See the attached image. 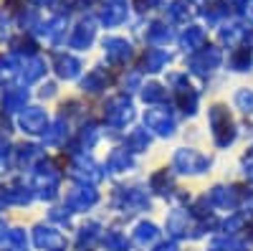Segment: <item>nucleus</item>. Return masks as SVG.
Here are the masks:
<instances>
[{
  "mask_svg": "<svg viewBox=\"0 0 253 251\" xmlns=\"http://www.w3.org/2000/svg\"><path fill=\"white\" fill-rule=\"evenodd\" d=\"M114 205L124 213H134V211H142L147 205V196L142 191H119L117 198H114Z\"/></svg>",
  "mask_w": 253,
  "mask_h": 251,
  "instance_id": "nucleus-6",
  "label": "nucleus"
},
{
  "mask_svg": "<svg viewBox=\"0 0 253 251\" xmlns=\"http://www.w3.org/2000/svg\"><path fill=\"white\" fill-rule=\"evenodd\" d=\"M218 249H225V251H243V244H238L236 239H223V241H218Z\"/></svg>",
  "mask_w": 253,
  "mask_h": 251,
  "instance_id": "nucleus-26",
  "label": "nucleus"
},
{
  "mask_svg": "<svg viewBox=\"0 0 253 251\" xmlns=\"http://www.w3.org/2000/svg\"><path fill=\"white\" fill-rule=\"evenodd\" d=\"M104 246H107L109 251H129V241H126V236L119 234V231H107Z\"/></svg>",
  "mask_w": 253,
  "mask_h": 251,
  "instance_id": "nucleus-16",
  "label": "nucleus"
},
{
  "mask_svg": "<svg viewBox=\"0 0 253 251\" xmlns=\"http://www.w3.org/2000/svg\"><path fill=\"white\" fill-rule=\"evenodd\" d=\"M162 64H165V53H160V51H155V53H150V56L144 58L147 71H160V69H162Z\"/></svg>",
  "mask_w": 253,
  "mask_h": 251,
  "instance_id": "nucleus-22",
  "label": "nucleus"
},
{
  "mask_svg": "<svg viewBox=\"0 0 253 251\" xmlns=\"http://www.w3.org/2000/svg\"><path fill=\"white\" fill-rule=\"evenodd\" d=\"M150 148V135H147V130H134L129 135V140H126V150L129 152H142Z\"/></svg>",
  "mask_w": 253,
  "mask_h": 251,
  "instance_id": "nucleus-14",
  "label": "nucleus"
},
{
  "mask_svg": "<svg viewBox=\"0 0 253 251\" xmlns=\"http://www.w3.org/2000/svg\"><path fill=\"white\" fill-rule=\"evenodd\" d=\"M107 53L112 61H124L126 56H129V46L124 44V41H109L107 44Z\"/></svg>",
  "mask_w": 253,
  "mask_h": 251,
  "instance_id": "nucleus-18",
  "label": "nucleus"
},
{
  "mask_svg": "<svg viewBox=\"0 0 253 251\" xmlns=\"http://www.w3.org/2000/svg\"><path fill=\"white\" fill-rule=\"evenodd\" d=\"M172 165H175V170H177V173H190V175H195V173L208 170L210 160H208L205 155H200L198 150H187V148H182V150L175 152Z\"/></svg>",
  "mask_w": 253,
  "mask_h": 251,
  "instance_id": "nucleus-2",
  "label": "nucleus"
},
{
  "mask_svg": "<svg viewBox=\"0 0 253 251\" xmlns=\"http://www.w3.org/2000/svg\"><path fill=\"white\" fill-rule=\"evenodd\" d=\"M36 239H38V246H53V249H61V246H63V239H61L58 234H53V231H43V228H38Z\"/></svg>",
  "mask_w": 253,
  "mask_h": 251,
  "instance_id": "nucleus-19",
  "label": "nucleus"
},
{
  "mask_svg": "<svg viewBox=\"0 0 253 251\" xmlns=\"http://www.w3.org/2000/svg\"><path fill=\"white\" fill-rule=\"evenodd\" d=\"M107 165H109V170H112V173H124V170H129L134 162H132L129 150H114V152L109 155Z\"/></svg>",
  "mask_w": 253,
  "mask_h": 251,
  "instance_id": "nucleus-10",
  "label": "nucleus"
},
{
  "mask_svg": "<svg viewBox=\"0 0 253 251\" xmlns=\"http://www.w3.org/2000/svg\"><path fill=\"white\" fill-rule=\"evenodd\" d=\"M96 201H99L96 191H91V188H86V185H81V188H76V191L69 193V205L76 208V211H84V208L94 205Z\"/></svg>",
  "mask_w": 253,
  "mask_h": 251,
  "instance_id": "nucleus-8",
  "label": "nucleus"
},
{
  "mask_svg": "<svg viewBox=\"0 0 253 251\" xmlns=\"http://www.w3.org/2000/svg\"><path fill=\"white\" fill-rule=\"evenodd\" d=\"M200 38H203V33H200V31H190V33L182 38V44H185L187 49H193V46H198V44H200Z\"/></svg>",
  "mask_w": 253,
  "mask_h": 251,
  "instance_id": "nucleus-27",
  "label": "nucleus"
},
{
  "mask_svg": "<svg viewBox=\"0 0 253 251\" xmlns=\"http://www.w3.org/2000/svg\"><path fill=\"white\" fill-rule=\"evenodd\" d=\"M43 124H46V114L43 112H38V109H31L23 114V127L28 132H41L43 130Z\"/></svg>",
  "mask_w": 253,
  "mask_h": 251,
  "instance_id": "nucleus-15",
  "label": "nucleus"
},
{
  "mask_svg": "<svg viewBox=\"0 0 253 251\" xmlns=\"http://www.w3.org/2000/svg\"><path fill=\"white\" fill-rule=\"evenodd\" d=\"M210 130H213V137H215L218 148H228V145L236 140L233 119H230L228 109H223V107H213V109H210Z\"/></svg>",
  "mask_w": 253,
  "mask_h": 251,
  "instance_id": "nucleus-1",
  "label": "nucleus"
},
{
  "mask_svg": "<svg viewBox=\"0 0 253 251\" xmlns=\"http://www.w3.org/2000/svg\"><path fill=\"white\" fill-rule=\"evenodd\" d=\"M142 97H144V101H162L165 99V89L157 87V84H150V87H144Z\"/></svg>",
  "mask_w": 253,
  "mask_h": 251,
  "instance_id": "nucleus-21",
  "label": "nucleus"
},
{
  "mask_svg": "<svg viewBox=\"0 0 253 251\" xmlns=\"http://www.w3.org/2000/svg\"><path fill=\"white\" fill-rule=\"evenodd\" d=\"M236 104H238V107L243 109V112H251L253 109V94L251 92H238V97H236Z\"/></svg>",
  "mask_w": 253,
  "mask_h": 251,
  "instance_id": "nucleus-24",
  "label": "nucleus"
},
{
  "mask_svg": "<svg viewBox=\"0 0 253 251\" xmlns=\"http://www.w3.org/2000/svg\"><path fill=\"white\" fill-rule=\"evenodd\" d=\"M213 251H220V249H213Z\"/></svg>",
  "mask_w": 253,
  "mask_h": 251,
  "instance_id": "nucleus-31",
  "label": "nucleus"
},
{
  "mask_svg": "<svg viewBox=\"0 0 253 251\" xmlns=\"http://www.w3.org/2000/svg\"><path fill=\"white\" fill-rule=\"evenodd\" d=\"M246 198V191L243 188H213L210 191V203L218 205V208H233L238 205V201Z\"/></svg>",
  "mask_w": 253,
  "mask_h": 251,
  "instance_id": "nucleus-5",
  "label": "nucleus"
},
{
  "mask_svg": "<svg viewBox=\"0 0 253 251\" xmlns=\"http://www.w3.org/2000/svg\"><path fill=\"white\" fill-rule=\"evenodd\" d=\"M246 178L253 183V162H248V165H246Z\"/></svg>",
  "mask_w": 253,
  "mask_h": 251,
  "instance_id": "nucleus-29",
  "label": "nucleus"
},
{
  "mask_svg": "<svg viewBox=\"0 0 253 251\" xmlns=\"http://www.w3.org/2000/svg\"><path fill=\"white\" fill-rule=\"evenodd\" d=\"M134 119V107L126 97H114L107 104V122L114 124V127H124L126 122Z\"/></svg>",
  "mask_w": 253,
  "mask_h": 251,
  "instance_id": "nucleus-3",
  "label": "nucleus"
},
{
  "mask_svg": "<svg viewBox=\"0 0 253 251\" xmlns=\"http://www.w3.org/2000/svg\"><path fill=\"white\" fill-rule=\"evenodd\" d=\"M246 231H248V239L253 241V226H248V228H246Z\"/></svg>",
  "mask_w": 253,
  "mask_h": 251,
  "instance_id": "nucleus-30",
  "label": "nucleus"
},
{
  "mask_svg": "<svg viewBox=\"0 0 253 251\" xmlns=\"http://www.w3.org/2000/svg\"><path fill=\"white\" fill-rule=\"evenodd\" d=\"M177 104L185 114H193L198 109V94L190 89V87H180L177 89Z\"/></svg>",
  "mask_w": 253,
  "mask_h": 251,
  "instance_id": "nucleus-12",
  "label": "nucleus"
},
{
  "mask_svg": "<svg viewBox=\"0 0 253 251\" xmlns=\"http://www.w3.org/2000/svg\"><path fill=\"white\" fill-rule=\"evenodd\" d=\"M248 64H251V53H248V51H241V53L233 58V66H236L238 71H243Z\"/></svg>",
  "mask_w": 253,
  "mask_h": 251,
  "instance_id": "nucleus-25",
  "label": "nucleus"
},
{
  "mask_svg": "<svg viewBox=\"0 0 253 251\" xmlns=\"http://www.w3.org/2000/svg\"><path fill=\"white\" fill-rule=\"evenodd\" d=\"M96 236H99V226H96V223H89V226H84V228H81L79 241H81V244H91Z\"/></svg>",
  "mask_w": 253,
  "mask_h": 251,
  "instance_id": "nucleus-23",
  "label": "nucleus"
},
{
  "mask_svg": "<svg viewBox=\"0 0 253 251\" xmlns=\"http://www.w3.org/2000/svg\"><path fill=\"white\" fill-rule=\"evenodd\" d=\"M144 124L152 132H157L160 137H170L175 132V117H172L170 109H147Z\"/></svg>",
  "mask_w": 253,
  "mask_h": 251,
  "instance_id": "nucleus-4",
  "label": "nucleus"
},
{
  "mask_svg": "<svg viewBox=\"0 0 253 251\" xmlns=\"http://www.w3.org/2000/svg\"><path fill=\"white\" fill-rule=\"evenodd\" d=\"M155 251H177V244H175V241H165V244H160Z\"/></svg>",
  "mask_w": 253,
  "mask_h": 251,
  "instance_id": "nucleus-28",
  "label": "nucleus"
},
{
  "mask_svg": "<svg viewBox=\"0 0 253 251\" xmlns=\"http://www.w3.org/2000/svg\"><path fill=\"white\" fill-rule=\"evenodd\" d=\"M157 236H160V231H157L155 223H139V226L134 228V244H137L139 249H147Z\"/></svg>",
  "mask_w": 253,
  "mask_h": 251,
  "instance_id": "nucleus-9",
  "label": "nucleus"
},
{
  "mask_svg": "<svg viewBox=\"0 0 253 251\" xmlns=\"http://www.w3.org/2000/svg\"><path fill=\"white\" fill-rule=\"evenodd\" d=\"M74 173H76L79 178H84V180H89V183H99V180L104 178V173L99 170L91 160H79L76 167H74Z\"/></svg>",
  "mask_w": 253,
  "mask_h": 251,
  "instance_id": "nucleus-11",
  "label": "nucleus"
},
{
  "mask_svg": "<svg viewBox=\"0 0 253 251\" xmlns=\"http://www.w3.org/2000/svg\"><path fill=\"white\" fill-rule=\"evenodd\" d=\"M109 79L104 76V71H96V74H91V79L89 81H84V89H89V92H99V89H104V84H107Z\"/></svg>",
  "mask_w": 253,
  "mask_h": 251,
  "instance_id": "nucleus-20",
  "label": "nucleus"
},
{
  "mask_svg": "<svg viewBox=\"0 0 253 251\" xmlns=\"http://www.w3.org/2000/svg\"><path fill=\"white\" fill-rule=\"evenodd\" d=\"M167 231L177 239H185L187 234H193V221H190V213L187 211H172L167 216Z\"/></svg>",
  "mask_w": 253,
  "mask_h": 251,
  "instance_id": "nucleus-7",
  "label": "nucleus"
},
{
  "mask_svg": "<svg viewBox=\"0 0 253 251\" xmlns=\"http://www.w3.org/2000/svg\"><path fill=\"white\" fill-rule=\"evenodd\" d=\"M220 64V53L215 51V49H210V51H205L203 56H198L195 61H193V69H198V71H210V69H215Z\"/></svg>",
  "mask_w": 253,
  "mask_h": 251,
  "instance_id": "nucleus-13",
  "label": "nucleus"
},
{
  "mask_svg": "<svg viewBox=\"0 0 253 251\" xmlns=\"http://www.w3.org/2000/svg\"><path fill=\"white\" fill-rule=\"evenodd\" d=\"M150 185H152V191H157V193H172V178H170V173H167V170L155 173L152 180H150Z\"/></svg>",
  "mask_w": 253,
  "mask_h": 251,
  "instance_id": "nucleus-17",
  "label": "nucleus"
}]
</instances>
